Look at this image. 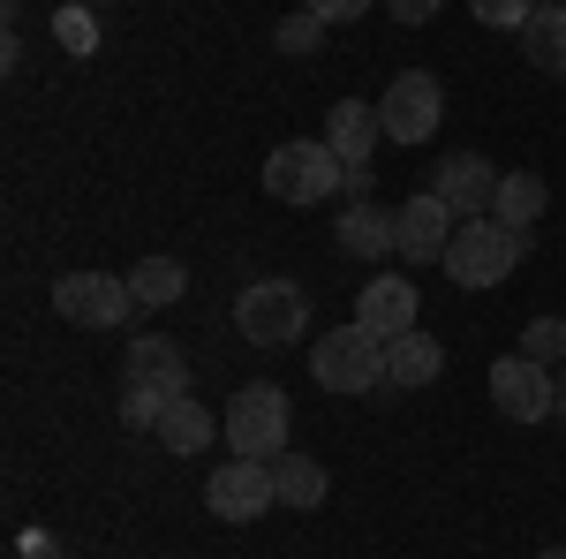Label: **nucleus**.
<instances>
[{"label":"nucleus","mask_w":566,"mask_h":559,"mask_svg":"<svg viewBox=\"0 0 566 559\" xmlns=\"http://www.w3.org/2000/svg\"><path fill=\"white\" fill-rule=\"evenodd\" d=\"M340 189H348V159L325 136H287L264 159V197H280V205H325Z\"/></svg>","instance_id":"nucleus-1"},{"label":"nucleus","mask_w":566,"mask_h":559,"mask_svg":"<svg viewBox=\"0 0 566 559\" xmlns=\"http://www.w3.org/2000/svg\"><path fill=\"white\" fill-rule=\"evenodd\" d=\"M310 379L340 401H363V393L386 386V341H370L363 325H340V333L310 341Z\"/></svg>","instance_id":"nucleus-2"},{"label":"nucleus","mask_w":566,"mask_h":559,"mask_svg":"<svg viewBox=\"0 0 566 559\" xmlns=\"http://www.w3.org/2000/svg\"><path fill=\"white\" fill-rule=\"evenodd\" d=\"M522 242L528 235H514L506 219H461L453 242H446V272H453L461 288H499V280H514Z\"/></svg>","instance_id":"nucleus-3"},{"label":"nucleus","mask_w":566,"mask_h":559,"mask_svg":"<svg viewBox=\"0 0 566 559\" xmlns=\"http://www.w3.org/2000/svg\"><path fill=\"white\" fill-rule=\"evenodd\" d=\"M234 333L250 348H287L310 333V296L295 280H250L234 296Z\"/></svg>","instance_id":"nucleus-4"},{"label":"nucleus","mask_w":566,"mask_h":559,"mask_svg":"<svg viewBox=\"0 0 566 559\" xmlns=\"http://www.w3.org/2000/svg\"><path fill=\"white\" fill-rule=\"evenodd\" d=\"M136 310L129 272H61L53 280V318L61 325H84V333H114Z\"/></svg>","instance_id":"nucleus-5"},{"label":"nucleus","mask_w":566,"mask_h":559,"mask_svg":"<svg viewBox=\"0 0 566 559\" xmlns=\"http://www.w3.org/2000/svg\"><path fill=\"white\" fill-rule=\"evenodd\" d=\"M227 446L242 462H280L287 454V386H242L227 401Z\"/></svg>","instance_id":"nucleus-6"},{"label":"nucleus","mask_w":566,"mask_h":559,"mask_svg":"<svg viewBox=\"0 0 566 559\" xmlns=\"http://www.w3.org/2000/svg\"><path fill=\"white\" fill-rule=\"evenodd\" d=\"M491 401H499L506 424H544V416H559V371L536 363V355H499L491 363Z\"/></svg>","instance_id":"nucleus-7"},{"label":"nucleus","mask_w":566,"mask_h":559,"mask_svg":"<svg viewBox=\"0 0 566 559\" xmlns=\"http://www.w3.org/2000/svg\"><path fill=\"white\" fill-rule=\"evenodd\" d=\"M378 122H386L392 144H431L438 122H446V91H438L431 69H400L378 99Z\"/></svg>","instance_id":"nucleus-8"},{"label":"nucleus","mask_w":566,"mask_h":559,"mask_svg":"<svg viewBox=\"0 0 566 559\" xmlns=\"http://www.w3.org/2000/svg\"><path fill=\"white\" fill-rule=\"evenodd\" d=\"M205 507H212L219 521H264L272 507H280V476H272V462H219L212 476H205Z\"/></svg>","instance_id":"nucleus-9"},{"label":"nucleus","mask_w":566,"mask_h":559,"mask_svg":"<svg viewBox=\"0 0 566 559\" xmlns=\"http://www.w3.org/2000/svg\"><path fill=\"white\" fill-rule=\"evenodd\" d=\"M416 318H423V296H416L408 272L363 280V296H355V325H363L370 341H400V333H416Z\"/></svg>","instance_id":"nucleus-10"},{"label":"nucleus","mask_w":566,"mask_h":559,"mask_svg":"<svg viewBox=\"0 0 566 559\" xmlns=\"http://www.w3.org/2000/svg\"><path fill=\"white\" fill-rule=\"evenodd\" d=\"M499 182H506V174L491 167V159L453 152V159H438V167H431V197H446V205H453V219H491Z\"/></svg>","instance_id":"nucleus-11"},{"label":"nucleus","mask_w":566,"mask_h":559,"mask_svg":"<svg viewBox=\"0 0 566 559\" xmlns=\"http://www.w3.org/2000/svg\"><path fill=\"white\" fill-rule=\"evenodd\" d=\"M392 227H400V258H408V265H446V242H453L461 219H453L446 197L423 189V197H408V205L392 213Z\"/></svg>","instance_id":"nucleus-12"},{"label":"nucleus","mask_w":566,"mask_h":559,"mask_svg":"<svg viewBox=\"0 0 566 559\" xmlns=\"http://www.w3.org/2000/svg\"><path fill=\"white\" fill-rule=\"evenodd\" d=\"M325 144H333L348 167H370V152L386 144L378 99H333V114H325Z\"/></svg>","instance_id":"nucleus-13"},{"label":"nucleus","mask_w":566,"mask_h":559,"mask_svg":"<svg viewBox=\"0 0 566 559\" xmlns=\"http://www.w3.org/2000/svg\"><path fill=\"white\" fill-rule=\"evenodd\" d=\"M333 235H340V250H348V258H363V265H378V258H392V250H400L392 213H386V205H370V197H355L348 213L333 219Z\"/></svg>","instance_id":"nucleus-14"},{"label":"nucleus","mask_w":566,"mask_h":559,"mask_svg":"<svg viewBox=\"0 0 566 559\" xmlns=\"http://www.w3.org/2000/svg\"><path fill=\"white\" fill-rule=\"evenodd\" d=\"M129 386H151V393H189V355L159 333L129 341Z\"/></svg>","instance_id":"nucleus-15"},{"label":"nucleus","mask_w":566,"mask_h":559,"mask_svg":"<svg viewBox=\"0 0 566 559\" xmlns=\"http://www.w3.org/2000/svg\"><path fill=\"white\" fill-rule=\"evenodd\" d=\"M212 438H219V416L205 408V401L175 393V401L159 408V446H167V454H205Z\"/></svg>","instance_id":"nucleus-16"},{"label":"nucleus","mask_w":566,"mask_h":559,"mask_svg":"<svg viewBox=\"0 0 566 559\" xmlns=\"http://www.w3.org/2000/svg\"><path fill=\"white\" fill-rule=\"evenodd\" d=\"M438 371H446V348L431 341V333H400V341H386V386H431Z\"/></svg>","instance_id":"nucleus-17"},{"label":"nucleus","mask_w":566,"mask_h":559,"mask_svg":"<svg viewBox=\"0 0 566 559\" xmlns=\"http://www.w3.org/2000/svg\"><path fill=\"white\" fill-rule=\"evenodd\" d=\"M522 53H528V69H544V76H566V0H544V8L528 15Z\"/></svg>","instance_id":"nucleus-18"},{"label":"nucleus","mask_w":566,"mask_h":559,"mask_svg":"<svg viewBox=\"0 0 566 559\" xmlns=\"http://www.w3.org/2000/svg\"><path fill=\"white\" fill-rule=\"evenodd\" d=\"M272 476H280V507H295V515L325 507V491H333L325 462H310V454H280V462H272Z\"/></svg>","instance_id":"nucleus-19"},{"label":"nucleus","mask_w":566,"mask_h":559,"mask_svg":"<svg viewBox=\"0 0 566 559\" xmlns=\"http://www.w3.org/2000/svg\"><path fill=\"white\" fill-rule=\"evenodd\" d=\"M544 205H552L544 174H506V182H499V205H491V219H506L514 235H528V227L544 219Z\"/></svg>","instance_id":"nucleus-20"},{"label":"nucleus","mask_w":566,"mask_h":559,"mask_svg":"<svg viewBox=\"0 0 566 559\" xmlns=\"http://www.w3.org/2000/svg\"><path fill=\"white\" fill-rule=\"evenodd\" d=\"M129 288H136V310H167V302L189 296V272H181V258H144L129 265Z\"/></svg>","instance_id":"nucleus-21"},{"label":"nucleus","mask_w":566,"mask_h":559,"mask_svg":"<svg viewBox=\"0 0 566 559\" xmlns=\"http://www.w3.org/2000/svg\"><path fill=\"white\" fill-rule=\"evenodd\" d=\"M53 39H61L69 61H91V53H98V15H91L84 0H69V8L53 15Z\"/></svg>","instance_id":"nucleus-22"},{"label":"nucleus","mask_w":566,"mask_h":559,"mask_svg":"<svg viewBox=\"0 0 566 559\" xmlns=\"http://www.w3.org/2000/svg\"><path fill=\"white\" fill-rule=\"evenodd\" d=\"M544 0H469V15L491 23V31H528V15H536Z\"/></svg>","instance_id":"nucleus-23"},{"label":"nucleus","mask_w":566,"mask_h":559,"mask_svg":"<svg viewBox=\"0 0 566 559\" xmlns=\"http://www.w3.org/2000/svg\"><path fill=\"white\" fill-rule=\"evenodd\" d=\"M522 355H536V363L559 371V363H566V318H536V325L522 333Z\"/></svg>","instance_id":"nucleus-24"},{"label":"nucleus","mask_w":566,"mask_h":559,"mask_svg":"<svg viewBox=\"0 0 566 559\" xmlns=\"http://www.w3.org/2000/svg\"><path fill=\"white\" fill-rule=\"evenodd\" d=\"M325 31H333L325 15H310V8H295V15L280 23V53H317V45H325Z\"/></svg>","instance_id":"nucleus-25"},{"label":"nucleus","mask_w":566,"mask_h":559,"mask_svg":"<svg viewBox=\"0 0 566 559\" xmlns=\"http://www.w3.org/2000/svg\"><path fill=\"white\" fill-rule=\"evenodd\" d=\"M175 393H151V386H122V424L129 431H159V408H167Z\"/></svg>","instance_id":"nucleus-26"},{"label":"nucleus","mask_w":566,"mask_h":559,"mask_svg":"<svg viewBox=\"0 0 566 559\" xmlns=\"http://www.w3.org/2000/svg\"><path fill=\"white\" fill-rule=\"evenodd\" d=\"M310 15H325V23H355L363 8H378V0H303Z\"/></svg>","instance_id":"nucleus-27"},{"label":"nucleus","mask_w":566,"mask_h":559,"mask_svg":"<svg viewBox=\"0 0 566 559\" xmlns=\"http://www.w3.org/2000/svg\"><path fill=\"white\" fill-rule=\"evenodd\" d=\"M378 8H386L392 23H431V15L446 8V0H378Z\"/></svg>","instance_id":"nucleus-28"},{"label":"nucleus","mask_w":566,"mask_h":559,"mask_svg":"<svg viewBox=\"0 0 566 559\" xmlns=\"http://www.w3.org/2000/svg\"><path fill=\"white\" fill-rule=\"evenodd\" d=\"M23 559H61V537H23Z\"/></svg>","instance_id":"nucleus-29"},{"label":"nucleus","mask_w":566,"mask_h":559,"mask_svg":"<svg viewBox=\"0 0 566 559\" xmlns=\"http://www.w3.org/2000/svg\"><path fill=\"white\" fill-rule=\"evenodd\" d=\"M559 424H566V363H559Z\"/></svg>","instance_id":"nucleus-30"},{"label":"nucleus","mask_w":566,"mask_h":559,"mask_svg":"<svg viewBox=\"0 0 566 559\" xmlns=\"http://www.w3.org/2000/svg\"><path fill=\"white\" fill-rule=\"evenodd\" d=\"M536 559H566V545H552V552H536Z\"/></svg>","instance_id":"nucleus-31"},{"label":"nucleus","mask_w":566,"mask_h":559,"mask_svg":"<svg viewBox=\"0 0 566 559\" xmlns=\"http://www.w3.org/2000/svg\"><path fill=\"white\" fill-rule=\"evenodd\" d=\"M84 8H98V0H84Z\"/></svg>","instance_id":"nucleus-32"}]
</instances>
